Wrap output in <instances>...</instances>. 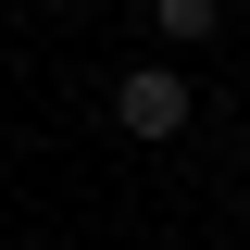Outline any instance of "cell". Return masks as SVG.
Instances as JSON below:
<instances>
[{"label":"cell","instance_id":"obj_2","mask_svg":"<svg viewBox=\"0 0 250 250\" xmlns=\"http://www.w3.org/2000/svg\"><path fill=\"white\" fill-rule=\"evenodd\" d=\"M150 25H163V38H175V50H200V38H213V25H225V0H150Z\"/></svg>","mask_w":250,"mask_h":250},{"label":"cell","instance_id":"obj_1","mask_svg":"<svg viewBox=\"0 0 250 250\" xmlns=\"http://www.w3.org/2000/svg\"><path fill=\"white\" fill-rule=\"evenodd\" d=\"M188 113H200V88H188L175 62H125V75H113V125L138 138V150H163V138H188Z\"/></svg>","mask_w":250,"mask_h":250}]
</instances>
